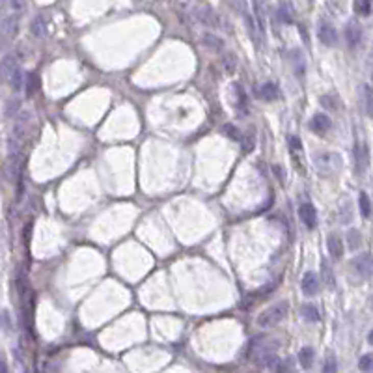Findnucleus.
I'll use <instances>...</instances> for the list:
<instances>
[{"label": "nucleus", "instance_id": "obj_1", "mask_svg": "<svg viewBox=\"0 0 373 373\" xmlns=\"http://www.w3.org/2000/svg\"><path fill=\"white\" fill-rule=\"evenodd\" d=\"M287 310H289V304L286 301L272 304V306L265 308L258 315V327H261V329H272V327H276V325L286 317Z\"/></svg>", "mask_w": 373, "mask_h": 373}, {"label": "nucleus", "instance_id": "obj_2", "mask_svg": "<svg viewBox=\"0 0 373 373\" xmlns=\"http://www.w3.org/2000/svg\"><path fill=\"white\" fill-rule=\"evenodd\" d=\"M314 162L317 172L325 178H330V176L338 173L341 168V157L338 153H317V155H314Z\"/></svg>", "mask_w": 373, "mask_h": 373}, {"label": "nucleus", "instance_id": "obj_3", "mask_svg": "<svg viewBox=\"0 0 373 373\" xmlns=\"http://www.w3.org/2000/svg\"><path fill=\"white\" fill-rule=\"evenodd\" d=\"M19 17L21 15L10 13L0 21V47H6L15 39L17 32H19Z\"/></svg>", "mask_w": 373, "mask_h": 373}, {"label": "nucleus", "instance_id": "obj_4", "mask_svg": "<svg viewBox=\"0 0 373 373\" xmlns=\"http://www.w3.org/2000/svg\"><path fill=\"white\" fill-rule=\"evenodd\" d=\"M351 267L355 269V272L362 276V278H369L373 275V258L371 254H358L357 258H353Z\"/></svg>", "mask_w": 373, "mask_h": 373}, {"label": "nucleus", "instance_id": "obj_5", "mask_svg": "<svg viewBox=\"0 0 373 373\" xmlns=\"http://www.w3.org/2000/svg\"><path fill=\"white\" fill-rule=\"evenodd\" d=\"M19 69V64H17V56L15 54H6L0 60V81L2 82H10L13 73Z\"/></svg>", "mask_w": 373, "mask_h": 373}, {"label": "nucleus", "instance_id": "obj_6", "mask_svg": "<svg viewBox=\"0 0 373 373\" xmlns=\"http://www.w3.org/2000/svg\"><path fill=\"white\" fill-rule=\"evenodd\" d=\"M317 38L327 47H334L336 41H338V34H336L334 24L329 21H321L319 27H317Z\"/></svg>", "mask_w": 373, "mask_h": 373}, {"label": "nucleus", "instance_id": "obj_7", "mask_svg": "<svg viewBox=\"0 0 373 373\" xmlns=\"http://www.w3.org/2000/svg\"><path fill=\"white\" fill-rule=\"evenodd\" d=\"M254 8V21H256V30H258V36H260L261 43H265L267 38V30H265V11H263V4L261 2H254L252 4Z\"/></svg>", "mask_w": 373, "mask_h": 373}, {"label": "nucleus", "instance_id": "obj_8", "mask_svg": "<svg viewBox=\"0 0 373 373\" xmlns=\"http://www.w3.org/2000/svg\"><path fill=\"white\" fill-rule=\"evenodd\" d=\"M299 216H301L303 224L308 230H314L317 226V211H315V207L312 204H303L299 207Z\"/></svg>", "mask_w": 373, "mask_h": 373}, {"label": "nucleus", "instance_id": "obj_9", "mask_svg": "<svg viewBox=\"0 0 373 373\" xmlns=\"http://www.w3.org/2000/svg\"><path fill=\"white\" fill-rule=\"evenodd\" d=\"M355 162H357V170L358 172H364L369 164V150L368 144L364 142H358L355 146Z\"/></svg>", "mask_w": 373, "mask_h": 373}, {"label": "nucleus", "instance_id": "obj_10", "mask_svg": "<svg viewBox=\"0 0 373 373\" xmlns=\"http://www.w3.org/2000/svg\"><path fill=\"white\" fill-rule=\"evenodd\" d=\"M301 289H303V293H304V295H308V297L315 295V293H317V289H319V280H317V275H315V272H312V270H308V272L303 276Z\"/></svg>", "mask_w": 373, "mask_h": 373}, {"label": "nucleus", "instance_id": "obj_11", "mask_svg": "<svg viewBox=\"0 0 373 373\" xmlns=\"http://www.w3.org/2000/svg\"><path fill=\"white\" fill-rule=\"evenodd\" d=\"M345 39H347V45L351 49H357L358 47L360 39H362V30H360V27H358L357 22H349L345 27Z\"/></svg>", "mask_w": 373, "mask_h": 373}, {"label": "nucleus", "instance_id": "obj_12", "mask_svg": "<svg viewBox=\"0 0 373 373\" xmlns=\"http://www.w3.org/2000/svg\"><path fill=\"white\" fill-rule=\"evenodd\" d=\"M330 118L327 116V114H315L314 118L310 119V129L314 131V133H319V135H323V133H327V131L330 129Z\"/></svg>", "mask_w": 373, "mask_h": 373}, {"label": "nucleus", "instance_id": "obj_13", "mask_svg": "<svg viewBox=\"0 0 373 373\" xmlns=\"http://www.w3.org/2000/svg\"><path fill=\"white\" fill-rule=\"evenodd\" d=\"M327 248H329L330 256L334 258V260H340L341 256H343V243H341V239L338 235H329V241H327Z\"/></svg>", "mask_w": 373, "mask_h": 373}, {"label": "nucleus", "instance_id": "obj_14", "mask_svg": "<svg viewBox=\"0 0 373 373\" xmlns=\"http://www.w3.org/2000/svg\"><path fill=\"white\" fill-rule=\"evenodd\" d=\"M30 32L36 38H45V34H47V21H45V17L41 13L32 19V22H30Z\"/></svg>", "mask_w": 373, "mask_h": 373}, {"label": "nucleus", "instance_id": "obj_15", "mask_svg": "<svg viewBox=\"0 0 373 373\" xmlns=\"http://www.w3.org/2000/svg\"><path fill=\"white\" fill-rule=\"evenodd\" d=\"M258 95H260L263 101H275V99H278V86H276L275 82H265V84L258 90Z\"/></svg>", "mask_w": 373, "mask_h": 373}, {"label": "nucleus", "instance_id": "obj_16", "mask_svg": "<svg viewBox=\"0 0 373 373\" xmlns=\"http://www.w3.org/2000/svg\"><path fill=\"white\" fill-rule=\"evenodd\" d=\"M196 19H198L200 22H204V24H207V27H215L216 24L215 13H213V10L211 8H207V6L196 10Z\"/></svg>", "mask_w": 373, "mask_h": 373}, {"label": "nucleus", "instance_id": "obj_17", "mask_svg": "<svg viewBox=\"0 0 373 373\" xmlns=\"http://www.w3.org/2000/svg\"><path fill=\"white\" fill-rule=\"evenodd\" d=\"M314 358H315V353L312 347H303V349L299 351V362H301V366H303L304 369L312 368Z\"/></svg>", "mask_w": 373, "mask_h": 373}, {"label": "nucleus", "instance_id": "obj_18", "mask_svg": "<svg viewBox=\"0 0 373 373\" xmlns=\"http://www.w3.org/2000/svg\"><path fill=\"white\" fill-rule=\"evenodd\" d=\"M362 105L366 114L369 118H373V88L368 86V84L362 88Z\"/></svg>", "mask_w": 373, "mask_h": 373}, {"label": "nucleus", "instance_id": "obj_19", "mask_svg": "<svg viewBox=\"0 0 373 373\" xmlns=\"http://www.w3.org/2000/svg\"><path fill=\"white\" fill-rule=\"evenodd\" d=\"M233 93H235V107L239 110H246V105H248V99H246V93H244V88L235 82L233 84Z\"/></svg>", "mask_w": 373, "mask_h": 373}, {"label": "nucleus", "instance_id": "obj_20", "mask_svg": "<svg viewBox=\"0 0 373 373\" xmlns=\"http://www.w3.org/2000/svg\"><path fill=\"white\" fill-rule=\"evenodd\" d=\"M301 315H303L306 321H310V323L319 321V310H317V306H314V304H303V306H301Z\"/></svg>", "mask_w": 373, "mask_h": 373}, {"label": "nucleus", "instance_id": "obj_21", "mask_svg": "<svg viewBox=\"0 0 373 373\" xmlns=\"http://www.w3.org/2000/svg\"><path fill=\"white\" fill-rule=\"evenodd\" d=\"M278 19H280L282 22H291L293 21V6L289 4V2H282L280 6H278Z\"/></svg>", "mask_w": 373, "mask_h": 373}, {"label": "nucleus", "instance_id": "obj_22", "mask_svg": "<svg viewBox=\"0 0 373 373\" xmlns=\"http://www.w3.org/2000/svg\"><path fill=\"white\" fill-rule=\"evenodd\" d=\"M243 17H244V21H246V27H248V34H250V38H252V41H254L256 45H258V41L261 43V39H258L260 36H258V30H256L254 17L250 15V13L246 10H243Z\"/></svg>", "mask_w": 373, "mask_h": 373}, {"label": "nucleus", "instance_id": "obj_23", "mask_svg": "<svg viewBox=\"0 0 373 373\" xmlns=\"http://www.w3.org/2000/svg\"><path fill=\"white\" fill-rule=\"evenodd\" d=\"M24 82H27V75L22 73V69L19 67V69L13 73V77H11V81H10V86L15 90V92H21L22 88H24Z\"/></svg>", "mask_w": 373, "mask_h": 373}, {"label": "nucleus", "instance_id": "obj_24", "mask_svg": "<svg viewBox=\"0 0 373 373\" xmlns=\"http://www.w3.org/2000/svg\"><path fill=\"white\" fill-rule=\"evenodd\" d=\"M358 207H360V215L364 218H368L371 215V202H369L366 192H360V196H358Z\"/></svg>", "mask_w": 373, "mask_h": 373}, {"label": "nucleus", "instance_id": "obj_25", "mask_svg": "<svg viewBox=\"0 0 373 373\" xmlns=\"http://www.w3.org/2000/svg\"><path fill=\"white\" fill-rule=\"evenodd\" d=\"M204 43L209 47V49L213 51H222L224 49V41H222L218 36H215V34H206L204 36Z\"/></svg>", "mask_w": 373, "mask_h": 373}, {"label": "nucleus", "instance_id": "obj_26", "mask_svg": "<svg viewBox=\"0 0 373 373\" xmlns=\"http://www.w3.org/2000/svg\"><path fill=\"white\" fill-rule=\"evenodd\" d=\"M24 88H27V95L32 97L34 93L38 92V75L36 73H27V82H24Z\"/></svg>", "mask_w": 373, "mask_h": 373}, {"label": "nucleus", "instance_id": "obj_27", "mask_svg": "<svg viewBox=\"0 0 373 373\" xmlns=\"http://www.w3.org/2000/svg\"><path fill=\"white\" fill-rule=\"evenodd\" d=\"M289 56L293 58V65H295V71H297V77H303L304 75V58L301 51H291Z\"/></svg>", "mask_w": 373, "mask_h": 373}, {"label": "nucleus", "instance_id": "obj_28", "mask_svg": "<svg viewBox=\"0 0 373 373\" xmlns=\"http://www.w3.org/2000/svg\"><path fill=\"white\" fill-rule=\"evenodd\" d=\"M347 243H349V248L351 250H357L362 243V239H360V232L358 230H349L347 232Z\"/></svg>", "mask_w": 373, "mask_h": 373}, {"label": "nucleus", "instance_id": "obj_29", "mask_svg": "<svg viewBox=\"0 0 373 373\" xmlns=\"http://www.w3.org/2000/svg\"><path fill=\"white\" fill-rule=\"evenodd\" d=\"M358 368H360L362 373L373 371V355H364V357L358 360Z\"/></svg>", "mask_w": 373, "mask_h": 373}, {"label": "nucleus", "instance_id": "obj_30", "mask_svg": "<svg viewBox=\"0 0 373 373\" xmlns=\"http://www.w3.org/2000/svg\"><path fill=\"white\" fill-rule=\"evenodd\" d=\"M323 269H321V272H323V278H325V284L329 287H334L336 286V280H334V275H332V270H330L329 263L327 261H323Z\"/></svg>", "mask_w": 373, "mask_h": 373}, {"label": "nucleus", "instance_id": "obj_31", "mask_svg": "<svg viewBox=\"0 0 373 373\" xmlns=\"http://www.w3.org/2000/svg\"><path fill=\"white\" fill-rule=\"evenodd\" d=\"M323 373H338V362H336L334 355H329V357L325 358Z\"/></svg>", "mask_w": 373, "mask_h": 373}, {"label": "nucleus", "instance_id": "obj_32", "mask_svg": "<svg viewBox=\"0 0 373 373\" xmlns=\"http://www.w3.org/2000/svg\"><path fill=\"white\" fill-rule=\"evenodd\" d=\"M353 8H355V11H357L358 15H369V11H371V4H369L368 0H357Z\"/></svg>", "mask_w": 373, "mask_h": 373}, {"label": "nucleus", "instance_id": "obj_33", "mask_svg": "<svg viewBox=\"0 0 373 373\" xmlns=\"http://www.w3.org/2000/svg\"><path fill=\"white\" fill-rule=\"evenodd\" d=\"M224 133H226V136H230L232 140H241V131H239L237 127H233L232 123L224 125Z\"/></svg>", "mask_w": 373, "mask_h": 373}, {"label": "nucleus", "instance_id": "obj_34", "mask_svg": "<svg viewBox=\"0 0 373 373\" xmlns=\"http://www.w3.org/2000/svg\"><path fill=\"white\" fill-rule=\"evenodd\" d=\"M19 107H21L19 99H10L8 107H6V116H15V112H19Z\"/></svg>", "mask_w": 373, "mask_h": 373}, {"label": "nucleus", "instance_id": "obj_35", "mask_svg": "<svg viewBox=\"0 0 373 373\" xmlns=\"http://www.w3.org/2000/svg\"><path fill=\"white\" fill-rule=\"evenodd\" d=\"M289 146H291L293 152H301V150H303V142L299 140L297 136H291V138H289Z\"/></svg>", "mask_w": 373, "mask_h": 373}, {"label": "nucleus", "instance_id": "obj_36", "mask_svg": "<svg viewBox=\"0 0 373 373\" xmlns=\"http://www.w3.org/2000/svg\"><path fill=\"white\" fill-rule=\"evenodd\" d=\"M321 105H323L325 108L336 110V105H334V101H332V97H330V95H323V97H321Z\"/></svg>", "mask_w": 373, "mask_h": 373}, {"label": "nucleus", "instance_id": "obj_37", "mask_svg": "<svg viewBox=\"0 0 373 373\" xmlns=\"http://www.w3.org/2000/svg\"><path fill=\"white\" fill-rule=\"evenodd\" d=\"M0 373H10V369H8V364H6V360L2 357H0Z\"/></svg>", "mask_w": 373, "mask_h": 373}, {"label": "nucleus", "instance_id": "obj_38", "mask_svg": "<svg viewBox=\"0 0 373 373\" xmlns=\"http://www.w3.org/2000/svg\"><path fill=\"white\" fill-rule=\"evenodd\" d=\"M368 341L373 345V329H371V332H369V334H368Z\"/></svg>", "mask_w": 373, "mask_h": 373}]
</instances>
